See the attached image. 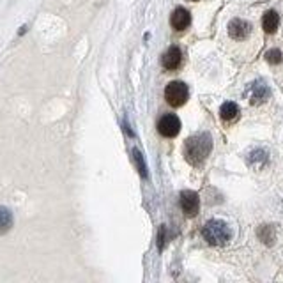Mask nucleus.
<instances>
[{"mask_svg": "<svg viewBox=\"0 0 283 283\" xmlns=\"http://www.w3.org/2000/svg\"><path fill=\"white\" fill-rule=\"evenodd\" d=\"M251 32V25L248 21L241 20V18H235L229 23V35L235 41H243L246 39Z\"/></svg>", "mask_w": 283, "mask_h": 283, "instance_id": "0eeeda50", "label": "nucleus"}, {"mask_svg": "<svg viewBox=\"0 0 283 283\" xmlns=\"http://www.w3.org/2000/svg\"><path fill=\"white\" fill-rule=\"evenodd\" d=\"M133 156H135V163H137V168L138 172H140V176L143 177V179H147V166H145V161H143V156L140 154V151H133Z\"/></svg>", "mask_w": 283, "mask_h": 283, "instance_id": "2eb2a0df", "label": "nucleus"}, {"mask_svg": "<svg viewBox=\"0 0 283 283\" xmlns=\"http://www.w3.org/2000/svg\"><path fill=\"white\" fill-rule=\"evenodd\" d=\"M170 23L172 27L176 30H184L190 27L191 23V15H190V11L184 9V7H177L174 13H172L170 16Z\"/></svg>", "mask_w": 283, "mask_h": 283, "instance_id": "6e6552de", "label": "nucleus"}, {"mask_svg": "<svg viewBox=\"0 0 283 283\" xmlns=\"http://www.w3.org/2000/svg\"><path fill=\"white\" fill-rule=\"evenodd\" d=\"M239 106L235 105V103H232V101H229V103H223L221 105V108H220V117L223 119V121H227V122H232V121H235V119L239 117Z\"/></svg>", "mask_w": 283, "mask_h": 283, "instance_id": "f8f14e48", "label": "nucleus"}, {"mask_svg": "<svg viewBox=\"0 0 283 283\" xmlns=\"http://www.w3.org/2000/svg\"><path fill=\"white\" fill-rule=\"evenodd\" d=\"M202 235L211 246H225L232 239L230 227L221 220H209L202 229Z\"/></svg>", "mask_w": 283, "mask_h": 283, "instance_id": "f03ea898", "label": "nucleus"}, {"mask_svg": "<svg viewBox=\"0 0 283 283\" xmlns=\"http://www.w3.org/2000/svg\"><path fill=\"white\" fill-rule=\"evenodd\" d=\"M211 149H212V138L209 133H198L186 140L184 143V158L186 161L193 166H200L207 159Z\"/></svg>", "mask_w": 283, "mask_h": 283, "instance_id": "f257e3e1", "label": "nucleus"}, {"mask_svg": "<svg viewBox=\"0 0 283 283\" xmlns=\"http://www.w3.org/2000/svg\"><path fill=\"white\" fill-rule=\"evenodd\" d=\"M13 227V212L7 207H0V235L7 234Z\"/></svg>", "mask_w": 283, "mask_h": 283, "instance_id": "ddd939ff", "label": "nucleus"}, {"mask_svg": "<svg viewBox=\"0 0 283 283\" xmlns=\"http://www.w3.org/2000/svg\"><path fill=\"white\" fill-rule=\"evenodd\" d=\"M158 131L166 138H174L181 131V121L174 113H166L158 121Z\"/></svg>", "mask_w": 283, "mask_h": 283, "instance_id": "20e7f679", "label": "nucleus"}, {"mask_svg": "<svg viewBox=\"0 0 283 283\" xmlns=\"http://www.w3.org/2000/svg\"><path fill=\"white\" fill-rule=\"evenodd\" d=\"M265 60H267L269 64H273V66H276V64H282V60H283V53H282V52H280L278 48L269 50L267 53H265Z\"/></svg>", "mask_w": 283, "mask_h": 283, "instance_id": "dca6fc26", "label": "nucleus"}, {"mask_svg": "<svg viewBox=\"0 0 283 283\" xmlns=\"http://www.w3.org/2000/svg\"><path fill=\"white\" fill-rule=\"evenodd\" d=\"M278 25H280V15L276 11H267L262 18V29L267 32V34H274L276 30H278Z\"/></svg>", "mask_w": 283, "mask_h": 283, "instance_id": "9b49d317", "label": "nucleus"}, {"mask_svg": "<svg viewBox=\"0 0 283 283\" xmlns=\"http://www.w3.org/2000/svg\"><path fill=\"white\" fill-rule=\"evenodd\" d=\"M188 96H190V90L182 82H172L166 85L165 90V98L168 101V105L174 108L182 106L186 101H188Z\"/></svg>", "mask_w": 283, "mask_h": 283, "instance_id": "7ed1b4c3", "label": "nucleus"}, {"mask_svg": "<svg viewBox=\"0 0 283 283\" xmlns=\"http://www.w3.org/2000/svg\"><path fill=\"white\" fill-rule=\"evenodd\" d=\"M181 209L186 216H196L200 209V198L195 191H182L181 193Z\"/></svg>", "mask_w": 283, "mask_h": 283, "instance_id": "423d86ee", "label": "nucleus"}, {"mask_svg": "<svg viewBox=\"0 0 283 283\" xmlns=\"http://www.w3.org/2000/svg\"><path fill=\"white\" fill-rule=\"evenodd\" d=\"M193 2H195V0H193Z\"/></svg>", "mask_w": 283, "mask_h": 283, "instance_id": "f3484780", "label": "nucleus"}, {"mask_svg": "<svg viewBox=\"0 0 283 283\" xmlns=\"http://www.w3.org/2000/svg\"><path fill=\"white\" fill-rule=\"evenodd\" d=\"M269 161V152L265 149H255L248 154V165L255 170H260Z\"/></svg>", "mask_w": 283, "mask_h": 283, "instance_id": "9d476101", "label": "nucleus"}, {"mask_svg": "<svg viewBox=\"0 0 283 283\" xmlns=\"http://www.w3.org/2000/svg\"><path fill=\"white\" fill-rule=\"evenodd\" d=\"M181 60H182V53L177 46H170V48L166 50V53L163 55V66L168 71H176L181 66Z\"/></svg>", "mask_w": 283, "mask_h": 283, "instance_id": "1a4fd4ad", "label": "nucleus"}, {"mask_svg": "<svg viewBox=\"0 0 283 283\" xmlns=\"http://www.w3.org/2000/svg\"><path fill=\"white\" fill-rule=\"evenodd\" d=\"M259 237L262 239V243L273 244L274 237H276V230H274L273 225H262L259 229Z\"/></svg>", "mask_w": 283, "mask_h": 283, "instance_id": "4468645a", "label": "nucleus"}, {"mask_svg": "<svg viewBox=\"0 0 283 283\" xmlns=\"http://www.w3.org/2000/svg\"><path fill=\"white\" fill-rule=\"evenodd\" d=\"M246 96H248V101L251 103V105H262L264 101H267L269 99L271 90H269V87L265 85L264 80H257V82H253L248 87Z\"/></svg>", "mask_w": 283, "mask_h": 283, "instance_id": "39448f33", "label": "nucleus"}]
</instances>
